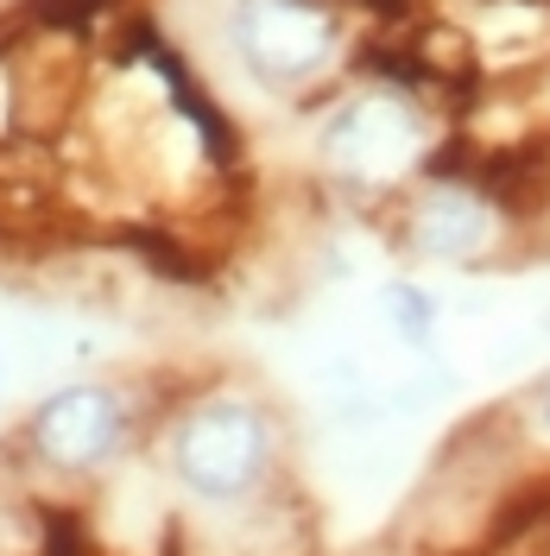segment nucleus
<instances>
[{
	"instance_id": "nucleus-6",
	"label": "nucleus",
	"mask_w": 550,
	"mask_h": 556,
	"mask_svg": "<svg viewBox=\"0 0 550 556\" xmlns=\"http://www.w3.org/2000/svg\"><path fill=\"white\" fill-rule=\"evenodd\" d=\"M114 241L127 247V253H134L146 273L172 278V285H203V278H209V260H197V253L177 241L172 228H159V222H127Z\"/></svg>"
},
{
	"instance_id": "nucleus-4",
	"label": "nucleus",
	"mask_w": 550,
	"mask_h": 556,
	"mask_svg": "<svg viewBox=\"0 0 550 556\" xmlns=\"http://www.w3.org/2000/svg\"><path fill=\"white\" fill-rule=\"evenodd\" d=\"M134 430V412L114 386H58L33 417H26V443L45 468L58 475H96L102 462L121 455Z\"/></svg>"
},
{
	"instance_id": "nucleus-8",
	"label": "nucleus",
	"mask_w": 550,
	"mask_h": 556,
	"mask_svg": "<svg viewBox=\"0 0 550 556\" xmlns=\"http://www.w3.org/2000/svg\"><path fill=\"white\" fill-rule=\"evenodd\" d=\"M114 0H20V13L33 20V33H51V38H89L102 26V13Z\"/></svg>"
},
{
	"instance_id": "nucleus-11",
	"label": "nucleus",
	"mask_w": 550,
	"mask_h": 556,
	"mask_svg": "<svg viewBox=\"0 0 550 556\" xmlns=\"http://www.w3.org/2000/svg\"><path fill=\"white\" fill-rule=\"evenodd\" d=\"M545 329H550V316H545Z\"/></svg>"
},
{
	"instance_id": "nucleus-7",
	"label": "nucleus",
	"mask_w": 550,
	"mask_h": 556,
	"mask_svg": "<svg viewBox=\"0 0 550 556\" xmlns=\"http://www.w3.org/2000/svg\"><path fill=\"white\" fill-rule=\"evenodd\" d=\"M379 304H386V323H392L399 342L405 348H430V336H437V298H430L424 285L392 278V285L379 291Z\"/></svg>"
},
{
	"instance_id": "nucleus-2",
	"label": "nucleus",
	"mask_w": 550,
	"mask_h": 556,
	"mask_svg": "<svg viewBox=\"0 0 550 556\" xmlns=\"http://www.w3.org/2000/svg\"><path fill=\"white\" fill-rule=\"evenodd\" d=\"M443 127H449L443 108H430L412 89L379 83L367 96L336 102V114L323 121L316 152H323V165L342 177V184H354V190H386L399 177H417L424 152L437 146Z\"/></svg>"
},
{
	"instance_id": "nucleus-3",
	"label": "nucleus",
	"mask_w": 550,
	"mask_h": 556,
	"mask_svg": "<svg viewBox=\"0 0 550 556\" xmlns=\"http://www.w3.org/2000/svg\"><path fill=\"white\" fill-rule=\"evenodd\" d=\"M172 468L197 500H247L273 475V424L253 399H203L177 417Z\"/></svg>"
},
{
	"instance_id": "nucleus-10",
	"label": "nucleus",
	"mask_w": 550,
	"mask_h": 556,
	"mask_svg": "<svg viewBox=\"0 0 550 556\" xmlns=\"http://www.w3.org/2000/svg\"><path fill=\"white\" fill-rule=\"evenodd\" d=\"M518 424H525L532 437H545V443H550V367L525 386V399H518Z\"/></svg>"
},
{
	"instance_id": "nucleus-1",
	"label": "nucleus",
	"mask_w": 550,
	"mask_h": 556,
	"mask_svg": "<svg viewBox=\"0 0 550 556\" xmlns=\"http://www.w3.org/2000/svg\"><path fill=\"white\" fill-rule=\"evenodd\" d=\"M228 38L247 76L291 102H316L348 64L342 0H235Z\"/></svg>"
},
{
	"instance_id": "nucleus-9",
	"label": "nucleus",
	"mask_w": 550,
	"mask_h": 556,
	"mask_svg": "<svg viewBox=\"0 0 550 556\" xmlns=\"http://www.w3.org/2000/svg\"><path fill=\"white\" fill-rule=\"evenodd\" d=\"M38 556H89V519L76 506H38Z\"/></svg>"
},
{
	"instance_id": "nucleus-5",
	"label": "nucleus",
	"mask_w": 550,
	"mask_h": 556,
	"mask_svg": "<svg viewBox=\"0 0 550 556\" xmlns=\"http://www.w3.org/2000/svg\"><path fill=\"white\" fill-rule=\"evenodd\" d=\"M513 228L518 222L487 197L475 177L424 184V197L405 208V247H412L417 260H443V266H475Z\"/></svg>"
}]
</instances>
